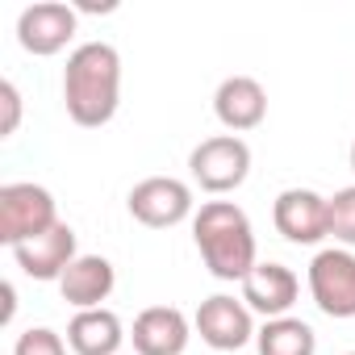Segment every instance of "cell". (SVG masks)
Listing matches in <instances>:
<instances>
[{"mask_svg":"<svg viewBox=\"0 0 355 355\" xmlns=\"http://www.w3.org/2000/svg\"><path fill=\"white\" fill-rule=\"evenodd\" d=\"M347 355H355V351H347Z\"/></svg>","mask_w":355,"mask_h":355,"instance_id":"cell-22","label":"cell"},{"mask_svg":"<svg viewBox=\"0 0 355 355\" xmlns=\"http://www.w3.org/2000/svg\"><path fill=\"white\" fill-rule=\"evenodd\" d=\"M125 343L121 318L113 309H76V318L67 322V347L76 355H117Z\"/></svg>","mask_w":355,"mask_h":355,"instance_id":"cell-15","label":"cell"},{"mask_svg":"<svg viewBox=\"0 0 355 355\" xmlns=\"http://www.w3.org/2000/svg\"><path fill=\"white\" fill-rule=\"evenodd\" d=\"M13 259L30 280H63V272L80 259L76 255V230L67 222H55L46 234L13 247Z\"/></svg>","mask_w":355,"mask_h":355,"instance_id":"cell-10","label":"cell"},{"mask_svg":"<svg viewBox=\"0 0 355 355\" xmlns=\"http://www.w3.org/2000/svg\"><path fill=\"white\" fill-rule=\"evenodd\" d=\"M0 293H5V313H0V322H13V309H17V301H13V284L5 280V284H0Z\"/></svg>","mask_w":355,"mask_h":355,"instance_id":"cell-20","label":"cell"},{"mask_svg":"<svg viewBox=\"0 0 355 355\" xmlns=\"http://www.w3.org/2000/svg\"><path fill=\"white\" fill-rule=\"evenodd\" d=\"M59 222L55 197L42 184H5L0 189V243L21 247L38 234H46Z\"/></svg>","mask_w":355,"mask_h":355,"instance_id":"cell-4","label":"cell"},{"mask_svg":"<svg viewBox=\"0 0 355 355\" xmlns=\"http://www.w3.org/2000/svg\"><path fill=\"white\" fill-rule=\"evenodd\" d=\"M0 105H5L0 138H9V134H17V121H21V92H17V84H13V80H5V84H0Z\"/></svg>","mask_w":355,"mask_h":355,"instance_id":"cell-19","label":"cell"},{"mask_svg":"<svg viewBox=\"0 0 355 355\" xmlns=\"http://www.w3.org/2000/svg\"><path fill=\"white\" fill-rule=\"evenodd\" d=\"M272 222L276 230L297 243V247H313L322 239H330V222H326V197H318L313 189H284L272 205Z\"/></svg>","mask_w":355,"mask_h":355,"instance_id":"cell-9","label":"cell"},{"mask_svg":"<svg viewBox=\"0 0 355 355\" xmlns=\"http://www.w3.org/2000/svg\"><path fill=\"white\" fill-rule=\"evenodd\" d=\"M193 239L205 268L218 280H247L255 259V230L251 218L234 201H205L193 218Z\"/></svg>","mask_w":355,"mask_h":355,"instance_id":"cell-2","label":"cell"},{"mask_svg":"<svg viewBox=\"0 0 355 355\" xmlns=\"http://www.w3.org/2000/svg\"><path fill=\"white\" fill-rule=\"evenodd\" d=\"M351 171H355V142H351Z\"/></svg>","mask_w":355,"mask_h":355,"instance_id":"cell-21","label":"cell"},{"mask_svg":"<svg viewBox=\"0 0 355 355\" xmlns=\"http://www.w3.org/2000/svg\"><path fill=\"white\" fill-rule=\"evenodd\" d=\"M214 113L230 134H247L268 117V92L255 76H226L214 92Z\"/></svg>","mask_w":355,"mask_h":355,"instance_id":"cell-12","label":"cell"},{"mask_svg":"<svg viewBox=\"0 0 355 355\" xmlns=\"http://www.w3.org/2000/svg\"><path fill=\"white\" fill-rule=\"evenodd\" d=\"M255 347L259 355H313L318 334L301 318H272L263 322V330H255Z\"/></svg>","mask_w":355,"mask_h":355,"instance_id":"cell-16","label":"cell"},{"mask_svg":"<svg viewBox=\"0 0 355 355\" xmlns=\"http://www.w3.org/2000/svg\"><path fill=\"white\" fill-rule=\"evenodd\" d=\"M13 355H67V343L51 326H30V330H21Z\"/></svg>","mask_w":355,"mask_h":355,"instance_id":"cell-18","label":"cell"},{"mask_svg":"<svg viewBox=\"0 0 355 355\" xmlns=\"http://www.w3.org/2000/svg\"><path fill=\"white\" fill-rule=\"evenodd\" d=\"M130 338H134L138 355H184V347L193 338V322L175 305H150L134 318Z\"/></svg>","mask_w":355,"mask_h":355,"instance_id":"cell-11","label":"cell"},{"mask_svg":"<svg viewBox=\"0 0 355 355\" xmlns=\"http://www.w3.org/2000/svg\"><path fill=\"white\" fill-rule=\"evenodd\" d=\"M326 222H330V239L351 251L355 247V184L326 197Z\"/></svg>","mask_w":355,"mask_h":355,"instance_id":"cell-17","label":"cell"},{"mask_svg":"<svg viewBox=\"0 0 355 355\" xmlns=\"http://www.w3.org/2000/svg\"><path fill=\"white\" fill-rule=\"evenodd\" d=\"M121 101V55L109 42H84L63 67V105L76 125H109Z\"/></svg>","mask_w":355,"mask_h":355,"instance_id":"cell-1","label":"cell"},{"mask_svg":"<svg viewBox=\"0 0 355 355\" xmlns=\"http://www.w3.org/2000/svg\"><path fill=\"white\" fill-rule=\"evenodd\" d=\"M130 218L150 226V230H167V226H180L193 214V189L175 175H146L138 180L125 197Z\"/></svg>","mask_w":355,"mask_h":355,"instance_id":"cell-5","label":"cell"},{"mask_svg":"<svg viewBox=\"0 0 355 355\" xmlns=\"http://www.w3.org/2000/svg\"><path fill=\"white\" fill-rule=\"evenodd\" d=\"M309 293L326 318H355V255L326 247L309 259Z\"/></svg>","mask_w":355,"mask_h":355,"instance_id":"cell-6","label":"cell"},{"mask_svg":"<svg viewBox=\"0 0 355 355\" xmlns=\"http://www.w3.org/2000/svg\"><path fill=\"white\" fill-rule=\"evenodd\" d=\"M301 293V280L293 276V268L284 263H255L251 276L243 280V301L251 313H263L268 322L272 318H288L293 301Z\"/></svg>","mask_w":355,"mask_h":355,"instance_id":"cell-13","label":"cell"},{"mask_svg":"<svg viewBox=\"0 0 355 355\" xmlns=\"http://www.w3.org/2000/svg\"><path fill=\"white\" fill-rule=\"evenodd\" d=\"M71 38H76V9L63 5V0H38V5L21 9V17H17V42H21V51H30L38 59L59 55Z\"/></svg>","mask_w":355,"mask_h":355,"instance_id":"cell-8","label":"cell"},{"mask_svg":"<svg viewBox=\"0 0 355 355\" xmlns=\"http://www.w3.org/2000/svg\"><path fill=\"white\" fill-rule=\"evenodd\" d=\"M197 334L205 347L214 351H243L251 338H255V322H251V309L243 297H230V293H214L201 301L197 318H193Z\"/></svg>","mask_w":355,"mask_h":355,"instance_id":"cell-7","label":"cell"},{"mask_svg":"<svg viewBox=\"0 0 355 355\" xmlns=\"http://www.w3.org/2000/svg\"><path fill=\"white\" fill-rule=\"evenodd\" d=\"M113 284H117V272H113V263H109L105 255H80V259L63 272L59 293H63V301L76 305V309H101V301H109Z\"/></svg>","mask_w":355,"mask_h":355,"instance_id":"cell-14","label":"cell"},{"mask_svg":"<svg viewBox=\"0 0 355 355\" xmlns=\"http://www.w3.org/2000/svg\"><path fill=\"white\" fill-rule=\"evenodd\" d=\"M189 171L205 193H234L251 175V146L239 134H214L189 155Z\"/></svg>","mask_w":355,"mask_h":355,"instance_id":"cell-3","label":"cell"}]
</instances>
